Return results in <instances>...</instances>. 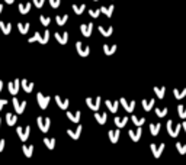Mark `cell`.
<instances>
[{
	"label": "cell",
	"mask_w": 186,
	"mask_h": 165,
	"mask_svg": "<svg viewBox=\"0 0 186 165\" xmlns=\"http://www.w3.org/2000/svg\"><path fill=\"white\" fill-rule=\"evenodd\" d=\"M48 41H49V31L48 29H45L44 33H41V32H35L33 33V36H31V38L28 39V42L29 44H32V42H39V44H48Z\"/></svg>",
	"instance_id": "cell-1"
},
{
	"label": "cell",
	"mask_w": 186,
	"mask_h": 165,
	"mask_svg": "<svg viewBox=\"0 0 186 165\" xmlns=\"http://www.w3.org/2000/svg\"><path fill=\"white\" fill-rule=\"evenodd\" d=\"M119 101H121V105L124 106V109H125L128 113H132V112H134V109H135V101H134V100L128 101L126 99H124V97H122Z\"/></svg>",
	"instance_id": "cell-12"
},
{
	"label": "cell",
	"mask_w": 186,
	"mask_h": 165,
	"mask_svg": "<svg viewBox=\"0 0 186 165\" xmlns=\"http://www.w3.org/2000/svg\"><path fill=\"white\" fill-rule=\"evenodd\" d=\"M2 90H3V81L0 80V91H2Z\"/></svg>",
	"instance_id": "cell-50"
},
{
	"label": "cell",
	"mask_w": 186,
	"mask_h": 165,
	"mask_svg": "<svg viewBox=\"0 0 186 165\" xmlns=\"http://www.w3.org/2000/svg\"><path fill=\"white\" fill-rule=\"evenodd\" d=\"M76 50H77V52H79L80 57H87V55L90 54V48H89L87 45L83 44L82 41L76 42Z\"/></svg>",
	"instance_id": "cell-6"
},
{
	"label": "cell",
	"mask_w": 186,
	"mask_h": 165,
	"mask_svg": "<svg viewBox=\"0 0 186 165\" xmlns=\"http://www.w3.org/2000/svg\"><path fill=\"white\" fill-rule=\"evenodd\" d=\"M37 123H38V127L41 132L47 133L49 130V127H51V120H49V117H42V116H39L38 119H37Z\"/></svg>",
	"instance_id": "cell-2"
},
{
	"label": "cell",
	"mask_w": 186,
	"mask_h": 165,
	"mask_svg": "<svg viewBox=\"0 0 186 165\" xmlns=\"http://www.w3.org/2000/svg\"><path fill=\"white\" fill-rule=\"evenodd\" d=\"M3 2H6L7 5H12V3H15V0H3Z\"/></svg>",
	"instance_id": "cell-48"
},
{
	"label": "cell",
	"mask_w": 186,
	"mask_h": 165,
	"mask_svg": "<svg viewBox=\"0 0 186 165\" xmlns=\"http://www.w3.org/2000/svg\"><path fill=\"white\" fill-rule=\"evenodd\" d=\"M67 20H68V15H63V16H57L55 17V22L58 26H63V25H66Z\"/></svg>",
	"instance_id": "cell-36"
},
{
	"label": "cell",
	"mask_w": 186,
	"mask_h": 165,
	"mask_svg": "<svg viewBox=\"0 0 186 165\" xmlns=\"http://www.w3.org/2000/svg\"><path fill=\"white\" fill-rule=\"evenodd\" d=\"M160 127H161V125H160V123H151V125H150V132H151V135H153V136H157V135H159Z\"/></svg>",
	"instance_id": "cell-32"
},
{
	"label": "cell",
	"mask_w": 186,
	"mask_h": 165,
	"mask_svg": "<svg viewBox=\"0 0 186 165\" xmlns=\"http://www.w3.org/2000/svg\"><path fill=\"white\" fill-rule=\"evenodd\" d=\"M89 15H90L93 19L99 17V15H100V7H99V9H90V10H89Z\"/></svg>",
	"instance_id": "cell-42"
},
{
	"label": "cell",
	"mask_w": 186,
	"mask_h": 165,
	"mask_svg": "<svg viewBox=\"0 0 186 165\" xmlns=\"http://www.w3.org/2000/svg\"><path fill=\"white\" fill-rule=\"evenodd\" d=\"M114 10H115V6H114V5H109V6H100V12H102V13H105V15H106L108 17L112 16Z\"/></svg>",
	"instance_id": "cell-22"
},
{
	"label": "cell",
	"mask_w": 186,
	"mask_h": 165,
	"mask_svg": "<svg viewBox=\"0 0 186 165\" xmlns=\"http://www.w3.org/2000/svg\"><path fill=\"white\" fill-rule=\"evenodd\" d=\"M16 133L17 136H19V139L22 141V142H26L28 138H29V133H31V126L28 125V126H17L16 127Z\"/></svg>",
	"instance_id": "cell-3"
},
{
	"label": "cell",
	"mask_w": 186,
	"mask_h": 165,
	"mask_svg": "<svg viewBox=\"0 0 186 165\" xmlns=\"http://www.w3.org/2000/svg\"><path fill=\"white\" fill-rule=\"evenodd\" d=\"M17 122V116L13 115V113H6V123L9 126H15Z\"/></svg>",
	"instance_id": "cell-23"
},
{
	"label": "cell",
	"mask_w": 186,
	"mask_h": 165,
	"mask_svg": "<svg viewBox=\"0 0 186 165\" xmlns=\"http://www.w3.org/2000/svg\"><path fill=\"white\" fill-rule=\"evenodd\" d=\"M49 5H51L52 9H57V7L61 5V0H49Z\"/></svg>",
	"instance_id": "cell-45"
},
{
	"label": "cell",
	"mask_w": 186,
	"mask_h": 165,
	"mask_svg": "<svg viewBox=\"0 0 186 165\" xmlns=\"http://www.w3.org/2000/svg\"><path fill=\"white\" fill-rule=\"evenodd\" d=\"M95 2H98V0H95Z\"/></svg>",
	"instance_id": "cell-53"
},
{
	"label": "cell",
	"mask_w": 186,
	"mask_h": 165,
	"mask_svg": "<svg viewBox=\"0 0 186 165\" xmlns=\"http://www.w3.org/2000/svg\"><path fill=\"white\" fill-rule=\"evenodd\" d=\"M21 87L23 88V91H25V93H31V91L33 90V82L28 81L26 78H23V80H21Z\"/></svg>",
	"instance_id": "cell-16"
},
{
	"label": "cell",
	"mask_w": 186,
	"mask_h": 165,
	"mask_svg": "<svg viewBox=\"0 0 186 165\" xmlns=\"http://www.w3.org/2000/svg\"><path fill=\"white\" fill-rule=\"evenodd\" d=\"M150 149H151V152H153L154 158H160L161 152L164 151V143H160L159 146H157L156 143H151V145H150Z\"/></svg>",
	"instance_id": "cell-10"
},
{
	"label": "cell",
	"mask_w": 186,
	"mask_h": 165,
	"mask_svg": "<svg viewBox=\"0 0 186 165\" xmlns=\"http://www.w3.org/2000/svg\"><path fill=\"white\" fill-rule=\"evenodd\" d=\"M115 51H116V45H108V44L103 45V52L106 55H112Z\"/></svg>",
	"instance_id": "cell-33"
},
{
	"label": "cell",
	"mask_w": 186,
	"mask_h": 165,
	"mask_svg": "<svg viewBox=\"0 0 186 165\" xmlns=\"http://www.w3.org/2000/svg\"><path fill=\"white\" fill-rule=\"evenodd\" d=\"M182 123H177V125H173V120L167 122V132L172 138H177L179 136V132H180Z\"/></svg>",
	"instance_id": "cell-4"
},
{
	"label": "cell",
	"mask_w": 186,
	"mask_h": 165,
	"mask_svg": "<svg viewBox=\"0 0 186 165\" xmlns=\"http://www.w3.org/2000/svg\"><path fill=\"white\" fill-rule=\"evenodd\" d=\"M6 105H7V100H6V99H0V112H2V109H3Z\"/></svg>",
	"instance_id": "cell-47"
},
{
	"label": "cell",
	"mask_w": 186,
	"mask_h": 165,
	"mask_svg": "<svg viewBox=\"0 0 186 165\" xmlns=\"http://www.w3.org/2000/svg\"><path fill=\"white\" fill-rule=\"evenodd\" d=\"M128 135H130V138H131L134 142H137V141H140V138H141L142 135V130H141V126H138L137 130H128Z\"/></svg>",
	"instance_id": "cell-17"
},
{
	"label": "cell",
	"mask_w": 186,
	"mask_h": 165,
	"mask_svg": "<svg viewBox=\"0 0 186 165\" xmlns=\"http://www.w3.org/2000/svg\"><path fill=\"white\" fill-rule=\"evenodd\" d=\"M12 103H13V107H15L17 115H22L23 112H25V107H26V101H25V100H23V101H19L16 97H13V99H12Z\"/></svg>",
	"instance_id": "cell-7"
},
{
	"label": "cell",
	"mask_w": 186,
	"mask_h": 165,
	"mask_svg": "<svg viewBox=\"0 0 186 165\" xmlns=\"http://www.w3.org/2000/svg\"><path fill=\"white\" fill-rule=\"evenodd\" d=\"M108 136H109L110 142L116 143L119 141V130H109V132H108Z\"/></svg>",
	"instance_id": "cell-28"
},
{
	"label": "cell",
	"mask_w": 186,
	"mask_h": 165,
	"mask_svg": "<svg viewBox=\"0 0 186 165\" xmlns=\"http://www.w3.org/2000/svg\"><path fill=\"white\" fill-rule=\"evenodd\" d=\"M55 103L58 105V107L63 110H67L68 109V106H70V100L68 99H63V97H60V96H55Z\"/></svg>",
	"instance_id": "cell-13"
},
{
	"label": "cell",
	"mask_w": 186,
	"mask_h": 165,
	"mask_svg": "<svg viewBox=\"0 0 186 165\" xmlns=\"http://www.w3.org/2000/svg\"><path fill=\"white\" fill-rule=\"evenodd\" d=\"M29 28H31V25H29V22L26 23H17V29H19V32L22 33V35H25V33H28V31H29Z\"/></svg>",
	"instance_id": "cell-31"
},
{
	"label": "cell",
	"mask_w": 186,
	"mask_h": 165,
	"mask_svg": "<svg viewBox=\"0 0 186 165\" xmlns=\"http://www.w3.org/2000/svg\"><path fill=\"white\" fill-rule=\"evenodd\" d=\"M5 145H6V139H3V138H0V152L5 149Z\"/></svg>",
	"instance_id": "cell-46"
},
{
	"label": "cell",
	"mask_w": 186,
	"mask_h": 165,
	"mask_svg": "<svg viewBox=\"0 0 186 165\" xmlns=\"http://www.w3.org/2000/svg\"><path fill=\"white\" fill-rule=\"evenodd\" d=\"M177 113H179V117L180 119H186V107L183 105L177 106Z\"/></svg>",
	"instance_id": "cell-39"
},
{
	"label": "cell",
	"mask_w": 186,
	"mask_h": 165,
	"mask_svg": "<svg viewBox=\"0 0 186 165\" xmlns=\"http://www.w3.org/2000/svg\"><path fill=\"white\" fill-rule=\"evenodd\" d=\"M176 149H177V152H179L180 155H185L186 154V145H183L182 142L176 143Z\"/></svg>",
	"instance_id": "cell-40"
},
{
	"label": "cell",
	"mask_w": 186,
	"mask_h": 165,
	"mask_svg": "<svg viewBox=\"0 0 186 165\" xmlns=\"http://www.w3.org/2000/svg\"><path fill=\"white\" fill-rule=\"evenodd\" d=\"M182 127L185 129V132H186V122H182Z\"/></svg>",
	"instance_id": "cell-49"
},
{
	"label": "cell",
	"mask_w": 186,
	"mask_h": 165,
	"mask_svg": "<svg viewBox=\"0 0 186 165\" xmlns=\"http://www.w3.org/2000/svg\"><path fill=\"white\" fill-rule=\"evenodd\" d=\"M49 100H51V97H48V96H44L42 93H38L37 94V101H38V105L41 109H47L49 105Z\"/></svg>",
	"instance_id": "cell-8"
},
{
	"label": "cell",
	"mask_w": 186,
	"mask_h": 165,
	"mask_svg": "<svg viewBox=\"0 0 186 165\" xmlns=\"http://www.w3.org/2000/svg\"><path fill=\"white\" fill-rule=\"evenodd\" d=\"M80 31H82V35L84 38H89L90 35H92V31H93V23H82V26H80Z\"/></svg>",
	"instance_id": "cell-11"
},
{
	"label": "cell",
	"mask_w": 186,
	"mask_h": 165,
	"mask_svg": "<svg viewBox=\"0 0 186 165\" xmlns=\"http://www.w3.org/2000/svg\"><path fill=\"white\" fill-rule=\"evenodd\" d=\"M0 126H2V119H0Z\"/></svg>",
	"instance_id": "cell-52"
},
{
	"label": "cell",
	"mask_w": 186,
	"mask_h": 165,
	"mask_svg": "<svg viewBox=\"0 0 186 165\" xmlns=\"http://www.w3.org/2000/svg\"><path fill=\"white\" fill-rule=\"evenodd\" d=\"M173 94H175V99L180 100L186 96V88H175L173 90Z\"/></svg>",
	"instance_id": "cell-29"
},
{
	"label": "cell",
	"mask_w": 186,
	"mask_h": 165,
	"mask_svg": "<svg viewBox=\"0 0 186 165\" xmlns=\"http://www.w3.org/2000/svg\"><path fill=\"white\" fill-rule=\"evenodd\" d=\"M141 105H142V107H144V110H145V112H150V110L154 107V99H151V100L144 99L141 101Z\"/></svg>",
	"instance_id": "cell-26"
},
{
	"label": "cell",
	"mask_w": 186,
	"mask_h": 165,
	"mask_svg": "<svg viewBox=\"0 0 186 165\" xmlns=\"http://www.w3.org/2000/svg\"><path fill=\"white\" fill-rule=\"evenodd\" d=\"M95 119L98 122L99 125H105L106 123V119H108V115L106 113H98V112H95Z\"/></svg>",
	"instance_id": "cell-25"
},
{
	"label": "cell",
	"mask_w": 186,
	"mask_h": 165,
	"mask_svg": "<svg viewBox=\"0 0 186 165\" xmlns=\"http://www.w3.org/2000/svg\"><path fill=\"white\" fill-rule=\"evenodd\" d=\"M44 145L48 149H54L55 148V139L54 138H44Z\"/></svg>",
	"instance_id": "cell-34"
},
{
	"label": "cell",
	"mask_w": 186,
	"mask_h": 165,
	"mask_svg": "<svg viewBox=\"0 0 186 165\" xmlns=\"http://www.w3.org/2000/svg\"><path fill=\"white\" fill-rule=\"evenodd\" d=\"M7 87H9V93L12 96H16L17 91H19V88H21V80H13V81H9L7 84Z\"/></svg>",
	"instance_id": "cell-9"
},
{
	"label": "cell",
	"mask_w": 186,
	"mask_h": 165,
	"mask_svg": "<svg viewBox=\"0 0 186 165\" xmlns=\"http://www.w3.org/2000/svg\"><path fill=\"white\" fill-rule=\"evenodd\" d=\"M33 149H35L33 145H22V152L26 158H31L33 155Z\"/></svg>",
	"instance_id": "cell-21"
},
{
	"label": "cell",
	"mask_w": 186,
	"mask_h": 165,
	"mask_svg": "<svg viewBox=\"0 0 186 165\" xmlns=\"http://www.w3.org/2000/svg\"><path fill=\"white\" fill-rule=\"evenodd\" d=\"M31 7H32V3H19L17 5V10H19V13L21 15H26V13H29V10H31Z\"/></svg>",
	"instance_id": "cell-18"
},
{
	"label": "cell",
	"mask_w": 186,
	"mask_h": 165,
	"mask_svg": "<svg viewBox=\"0 0 186 165\" xmlns=\"http://www.w3.org/2000/svg\"><path fill=\"white\" fill-rule=\"evenodd\" d=\"M0 29H2V32L5 33V35H9L12 32V23L10 22H3V20H0Z\"/></svg>",
	"instance_id": "cell-24"
},
{
	"label": "cell",
	"mask_w": 186,
	"mask_h": 165,
	"mask_svg": "<svg viewBox=\"0 0 186 165\" xmlns=\"http://www.w3.org/2000/svg\"><path fill=\"white\" fill-rule=\"evenodd\" d=\"M100 103H102V97H95V99H92V97H87V99H86V105H87V107L90 110H93V112L99 110V107H100Z\"/></svg>",
	"instance_id": "cell-5"
},
{
	"label": "cell",
	"mask_w": 186,
	"mask_h": 165,
	"mask_svg": "<svg viewBox=\"0 0 186 165\" xmlns=\"http://www.w3.org/2000/svg\"><path fill=\"white\" fill-rule=\"evenodd\" d=\"M67 117L73 123H79L80 122V117H82V112L80 110H77V112H67Z\"/></svg>",
	"instance_id": "cell-14"
},
{
	"label": "cell",
	"mask_w": 186,
	"mask_h": 165,
	"mask_svg": "<svg viewBox=\"0 0 186 165\" xmlns=\"http://www.w3.org/2000/svg\"><path fill=\"white\" fill-rule=\"evenodd\" d=\"M3 12V5H0V13Z\"/></svg>",
	"instance_id": "cell-51"
},
{
	"label": "cell",
	"mask_w": 186,
	"mask_h": 165,
	"mask_svg": "<svg viewBox=\"0 0 186 165\" xmlns=\"http://www.w3.org/2000/svg\"><path fill=\"white\" fill-rule=\"evenodd\" d=\"M84 10H86V6L84 5H73V12L76 15H82Z\"/></svg>",
	"instance_id": "cell-37"
},
{
	"label": "cell",
	"mask_w": 186,
	"mask_h": 165,
	"mask_svg": "<svg viewBox=\"0 0 186 165\" xmlns=\"http://www.w3.org/2000/svg\"><path fill=\"white\" fill-rule=\"evenodd\" d=\"M54 38L57 39V41H58V44L66 45V44H67V41H68V32H63V33L55 32V33H54Z\"/></svg>",
	"instance_id": "cell-15"
},
{
	"label": "cell",
	"mask_w": 186,
	"mask_h": 165,
	"mask_svg": "<svg viewBox=\"0 0 186 165\" xmlns=\"http://www.w3.org/2000/svg\"><path fill=\"white\" fill-rule=\"evenodd\" d=\"M44 3H45V0H32V5L35 7H38V9H41L44 6Z\"/></svg>",
	"instance_id": "cell-44"
},
{
	"label": "cell",
	"mask_w": 186,
	"mask_h": 165,
	"mask_svg": "<svg viewBox=\"0 0 186 165\" xmlns=\"http://www.w3.org/2000/svg\"><path fill=\"white\" fill-rule=\"evenodd\" d=\"M105 105H106V107H108V110L109 112H112V113H116L118 112V106H119V103L118 101H112V100H105Z\"/></svg>",
	"instance_id": "cell-20"
},
{
	"label": "cell",
	"mask_w": 186,
	"mask_h": 165,
	"mask_svg": "<svg viewBox=\"0 0 186 165\" xmlns=\"http://www.w3.org/2000/svg\"><path fill=\"white\" fill-rule=\"evenodd\" d=\"M98 29H99V32L102 33V35H103V36H106V38H108V36H110V35H112V33H114V28H112V26L106 28V29H105L103 26H99Z\"/></svg>",
	"instance_id": "cell-30"
},
{
	"label": "cell",
	"mask_w": 186,
	"mask_h": 165,
	"mask_svg": "<svg viewBox=\"0 0 186 165\" xmlns=\"http://www.w3.org/2000/svg\"><path fill=\"white\" fill-rule=\"evenodd\" d=\"M82 130H83V126H82V125H79L76 130H71V129H68V130H67V133H68V136H70L71 139L77 141V139L80 138V133H82Z\"/></svg>",
	"instance_id": "cell-19"
},
{
	"label": "cell",
	"mask_w": 186,
	"mask_h": 165,
	"mask_svg": "<svg viewBox=\"0 0 186 165\" xmlns=\"http://www.w3.org/2000/svg\"><path fill=\"white\" fill-rule=\"evenodd\" d=\"M131 120L134 122V125H135V126H142V125H144V122H145V119H144V117H138V116L132 115Z\"/></svg>",
	"instance_id": "cell-35"
},
{
	"label": "cell",
	"mask_w": 186,
	"mask_h": 165,
	"mask_svg": "<svg viewBox=\"0 0 186 165\" xmlns=\"http://www.w3.org/2000/svg\"><path fill=\"white\" fill-rule=\"evenodd\" d=\"M39 22L42 23L44 26H48L49 23H51V17H48V16H44V15H42V16H39Z\"/></svg>",
	"instance_id": "cell-41"
},
{
	"label": "cell",
	"mask_w": 186,
	"mask_h": 165,
	"mask_svg": "<svg viewBox=\"0 0 186 165\" xmlns=\"http://www.w3.org/2000/svg\"><path fill=\"white\" fill-rule=\"evenodd\" d=\"M156 115L159 116V117H164V116L167 115V109L164 107V109H156Z\"/></svg>",
	"instance_id": "cell-43"
},
{
	"label": "cell",
	"mask_w": 186,
	"mask_h": 165,
	"mask_svg": "<svg viewBox=\"0 0 186 165\" xmlns=\"http://www.w3.org/2000/svg\"><path fill=\"white\" fill-rule=\"evenodd\" d=\"M126 122H128V117H126V116H124V117H118V116H116L115 119H114V123H115L118 127H124L126 125Z\"/></svg>",
	"instance_id": "cell-27"
},
{
	"label": "cell",
	"mask_w": 186,
	"mask_h": 165,
	"mask_svg": "<svg viewBox=\"0 0 186 165\" xmlns=\"http://www.w3.org/2000/svg\"><path fill=\"white\" fill-rule=\"evenodd\" d=\"M154 93H156V96H157L159 99H163L164 94H166V88L164 87H154Z\"/></svg>",
	"instance_id": "cell-38"
}]
</instances>
